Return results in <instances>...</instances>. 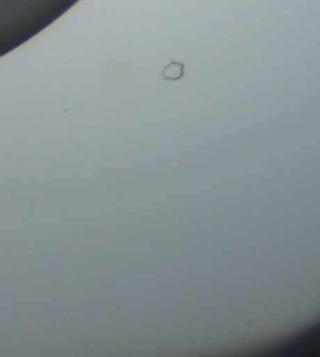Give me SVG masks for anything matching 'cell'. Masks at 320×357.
Segmentation results:
<instances>
[{
	"label": "cell",
	"mask_w": 320,
	"mask_h": 357,
	"mask_svg": "<svg viewBox=\"0 0 320 357\" xmlns=\"http://www.w3.org/2000/svg\"><path fill=\"white\" fill-rule=\"evenodd\" d=\"M184 74L185 66L183 63L172 62L169 63L166 68H164L163 73H161V77H163L164 80H172V82H174V80L182 79L184 77Z\"/></svg>",
	"instance_id": "6da1fadb"
}]
</instances>
